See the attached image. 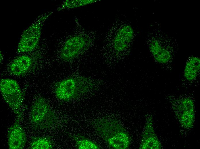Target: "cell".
Returning <instances> with one entry per match:
<instances>
[{
  "instance_id": "obj_1",
  "label": "cell",
  "mask_w": 200,
  "mask_h": 149,
  "mask_svg": "<svg viewBox=\"0 0 200 149\" xmlns=\"http://www.w3.org/2000/svg\"><path fill=\"white\" fill-rule=\"evenodd\" d=\"M97 131L111 148L126 149L130 143V138L125 128L115 120L103 119L96 124Z\"/></svg>"
},
{
  "instance_id": "obj_13",
  "label": "cell",
  "mask_w": 200,
  "mask_h": 149,
  "mask_svg": "<svg viewBox=\"0 0 200 149\" xmlns=\"http://www.w3.org/2000/svg\"><path fill=\"white\" fill-rule=\"evenodd\" d=\"M200 59L196 57H191L187 62L184 70V76L189 81L194 80L200 70Z\"/></svg>"
},
{
  "instance_id": "obj_7",
  "label": "cell",
  "mask_w": 200,
  "mask_h": 149,
  "mask_svg": "<svg viewBox=\"0 0 200 149\" xmlns=\"http://www.w3.org/2000/svg\"><path fill=\"white\" fill-rule=\"evenodd\" d=\"M19 120L16 119L15 122L8 129L7 138L9 149H22L26 144V134L19 123Z\"/></svg>"
},
{
  "instance_id": "obj_11",
  "label": "cell",
  "mask_w": 200,
  "mask_h": 149,
  "mask_svg": "<svg viewBox=\"0 0 200 149\" xmlns=\"http://www.w3.org/2000/svg\"><path fill=\"white\" fill-rule=\"evenodd\" d=\"M150 52L155 60L159 63H165L171 59L170 51L162 46L157 40H151L149 45Z\"/></svg>"
},
{
  "instance_id": "obj_12",
  "label": "cell",
  "mask_w": 200,
  "mask_h": 149,
  "mask_svg": "<svg viewBox=\"0 0 200 149\" xmlns=\"http://www.w3.org/2000/svg\"><path fill=\"white\" fill-rule=\"evenodd\" d=\"M32 62L31 58L28 56H18L15 59L11 64L9 67L10 71L16 76L23 75L28 71Z\"/></svg>"
},
{
  "instance_id": "obj_6",
  "label": "cell",
  "mask_w": 200,
  "mask_h": 149,
  "mask_svg": "<svg viewBox=\"0 0 200 149\" xmlns=\"http://www.w3.org/2000/svg\"><path fill=\"white\" fill-rule=\"evenodd\" d=\"M176 113L181 125L186 129L191 128L195 120V106L193 100L189 98H183L179 101Z\"/></svg>"
},
{
  "instance_id": "obj_9",
  "label": "cell",
  "mask_w": 200,
  "mask_h": 149,
  "mask_svg": "<svg viewBox=\"0 0 200 149\" xmlns=\"http://www.w3.org/2000/svg\"><path fill=\"white\" fill-rule=\"evenodd\" d=\"M85 43L82 38L75 37L68 39L66 42L61 50V58L66 61L71 60L83 49Z\"/></svg>"
},
{
  "instance_id": "obj_14",
  "label": "cell",
  "mask_w": 200,
  "mask_h": 149,
  "mask_svg": "<svg viewBox=\"0 0 200 149\" xmlns=\"http://www.w3.org/2000/svg\"><path fill=\"white\" fill-rule=\"evenodd\" d=\"M53 148L52 141L48 137H33L30 147L31 149H51Z\"/></svg>"
},
{
  "instance_id": "obj_16",
  "label": "cell",
  "mask_w": 200,
  "mask_h": 149,
  "mask_svg": "<svg viewBox=\"0 0 200 149\" xmlns=\"http://www.w3.org/2000/svg\"><path fill=\"white\" fill-rule=\"evenodd\" d=\"M96 0L66 1L64 2L61 6L58 8V10L73 8L78 6H82L96 2Z\"/></svg>"
},
{
  "instance_id": "obj_3",
  "label": "cell",
  "mask_w": 200,
  "mask_h": 149,
  "mask_svg": "<svg viewBox=\"0 0 200 149\" xmlns=\"http://www.w3.org/2000/svg\"><path fill=\"white\" fill-rule=\"evenodd\" d=\"M91 86L89 80L86 77H71L58 82L55 86V93L59 99L68 101L85 92Z\"/></svg>"
},
{
  "instance_id": "obj_10",
  "label": "cell",
  "mask_w": 200,
  "mask_h": 149,
  "mask_svg": "<svg viewBox=\"0 0 200 149\" xmlns=\"http://www.w3.org/2000/svg\"><path fill=\"white\" fill-rule=\"evenodd\" d=\"M134 35V30L130 25L124 26L117 32L113 41V45L116 52L124 50L131 42Z\"/></svg>"
},
{
  "instance_id": "obj_4",
  "label": "cell",
  "mask_w": 200,
  "mask_h": 149,
  "mask_svg": "<svg viewBox=\"0 0 200 149\" xmlns=\"http://www.w3.org/2000/svg\"><path fill=\"white\" fill-rule=\"evenodd\" d=\"M52 13L49 12L40 15L23 31L17 46L18 52H30L35 48L39 42L43 24Z\"/></svg>"
},
{
  "instance_id": "obj_5",
  "label": "cell",
  "mask_w": 200,
  "mask_h": 149,
  "mask_svg": "<svg viewBox=\"0 0 200 149\" xmlns=\"http://www.w3.org/2000/svg\"><path fill=\"white\" fill-rule=\"evenodd\" d=\"M30 116L31 122L33 126L43 129L50 127L55 119L54 113L42 98H38L33 104Z\"/></svg>"
},
{
  "instance_id": "obj_15",
  "label": "cell",
  "mask_w": 200,
  "mask_h": 149,
  "mask_svg": "<svg viewBox=\"0 0 200 149\" xmlns=\"http://www.w3.org/2000/svg\"><path fill=\"white\" fill-rule=\"evenodd\" d=\"M77 148L78 149H99V146L96 143L84 136L77 135L73 137Z\"/></svg>"
},
{
  "instance_id": "obj_2",
  "label": "cell",
  "mask_w": 200,
  "mask_h": 149,
  "mask_svg": "<svg viewBox=\"0 0 200 149\" xmlns=\"http://www.w3.org/2000/svg\"><path fill=\"white\" fill-rule=\"evenodd\" d=\"M0 89L4 101L15 115L16 119L22 120L24 97L18 83L14 79H2L0 80Z\"/></svg>"
},
{
  "instance_id": "obj_8",
  "label": "cell",
  "mask_w": 200,
  "mask_h": 149,
  "mask_svg": "<svg viewBox=\"0 0 200 149\" xmlns=\"http://www.w3.org/2000/svg\"><path fill=\"white\" fill-rule=\"evenodd\" d=\"M161 145L155 133L151 116L147 119L139 147L141 149H159Z\"/></svg>"
},
{
  "instance_id": "obj_17",
  "label": "cell",
  "mask_w": 200,
  "mask_h": 149,
  "mask_svg": "<svg viewBox=\"0 0 200 149\" xmlns=\"http://www.w3.org/2000/svg\"><path fill=\"white\" fill-rule=\"evenodd\" d=\"M0 63H1L3 60V56L2 54L1 53V51H0Z\"/></svg>"
}]
</instances>
